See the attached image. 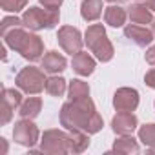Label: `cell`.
Returning a JSON list of instances; mask_svg holds the SVG:
<instances>
[{"label":"cell","mask_w":155,"mask_h":155,"mask_svg":"<svg viewBox=\"0 0 155 155\" xmlns=\"http://www.w3.org/2000/svg\"><path fill=\"white\" fill-rule=\"evenodd\" d=\"M60 126L68 131H84V133H99L104 126L102 117L99 115L93 101L90 97L68 101L60 108Z\"/></svg>","instance_id":"6da1fadb"},{"label":"cell","mask_w":155,"mask_h":155,"mask_svg":"<svg viewBox=\"0 0 155 155\" xmlns=\"http://www.w3.org/2000/svg\"><path fill=\"white\" fill-rule=\"evenodd\" d=\"M2 38H4L8 48H11L13 51L20 53L26 60H29V62L42 60L44 42L33 31H26L24 28H15V29L8 31Z\"/></svg>","instance_id":"7a4b0ae2"},{"label":"cell","mask_w":155,"mask_h":155,"mask_svg":"<svg viewBox=\"0 0 155 155\" xmlns=\"http://www.w3.org/2000/svg\"><path fill=\"white\" fill-rule=\"evenodd\" d=\"M84 44L88 46V49L95 55L97 60L101 62H110L113 58V44L110 42L106 29L102 24H91L88 26L86 33H84Z\"/></svg>","instance_id":"3957f363"},{"label":"cell","mask_w":155,"mask_h":155,"mask_svg":"<svg viewBox=\"0 0 155 155\" xmlns=\"http://www.w3.org/2000/svg\"><path fill=\"white\" fill-rule=\"evenodd\" d=\"M60 20L58 9H48V8H29L22 15L24 28L29 31H40V29H53Z\"/></svg>","instance_id":"277c9868"},{"label":"cell","mask_w":155,"mask_h":155,"mask_svg":"<svg viewBox=\"0 0 155 155\" xmlns=\"http://www.w3.org/2000/svg\"><path fill=\"white\" fill-rule=\"evenodd\" d=\"M40 151L49 155H66L71 153V131L62 130H46L40 139Z\"/></svg>","instance_id":"5b68a950"},{"label":"cell","mask_w":155,"mask_h":155,"mask_svg":"<svg viewBox=\"0 0 155 155\" xmlns=\"http://www.w3.org/2000/svg\"><path fill=\"white\" fill-rule=\"evenodd\" d=\"M46 77H44V71L38 69V68H33V66H28V68H22L18 73H17V79H15V84L18 86V90H22L24 93L28 95H37L40 93L42 90H46Z\"/></svg>","instance_id":"8992f818"},{"label":"cell","mask_w":155,"mask_h":155,"mask_svg":"<svg viewBox=\"0 0 155 155\" xmlns=\"http://www.w3.org/2000/svg\"><path fill=\"white\" fill-rule=\"evenodd\" d=\"M13 139L20 146L33 148L38 142V139H40V131H38L37 124L33 122V119H20L18 122H15Z\"/></svg>","instance_id":"52a82bcc"},{"label":"cell","mask_w":155,"mask_h":155,"mask_svg":"<svg viewBox=\"0 0 155 155\" xmlns=\"http://www.w3.org/2000/svg\"><path fill=\"white\" fill-rule=\"evenodd\" d=\"M57 40H58L60 48L66 53H69L71 57L82 51V46H84V38H82L81 31L73 26H62L57 33Z\"/></svg>","instance_id":"ba28073f"},{"label":"cell","mask_w":155,"mask_h":155,"mask_svg":"<svg viewBox=\"0 0 155 155\" xmlns=\"http://www.w3.org/2000/svg\"><path fill=\"white\" fill-rule=\"evenodd\" d=\"M113 106L117 111H135L139 106V91L133 88H119L113 95Z\"/></svg>","instance_id":"9c48e42d"},{"label":"cell","mask_w":155,"mask_h":155,"mask_svg":"<svg viewBox=\"0 0 155 155\" xmlns=\"http://www.w3.org/2000/svg\"><path fill=\"white\" fill-rule=\"evenodd\" d=\"M137 126H139V120L133 115V111H119L111 119V130L117 135H133Z\"/></svg>","instance_id":"30bf717a"},{"label":"cell","mask_w":155,"mask_h":155,"mask_svg":"<svg viewBox=\"0 0 155 155\" xmlns=\"http://www.w3.org/2000/svg\"><path fill=\"white\" fill-rule=\"evenodd\" d=\"M124 35L126 38H130L133 44H137L139 48H146L153 42V31L144 28V26H139V24H128L124 28Z\"/></svg>","instance_id":"8fae6325"},{"label":"cell","mask_w":155,"mask_h":155,"mask_svg":"<svg viewBox=\"0 0 155 155\" xmlns=\"http://www.w3.org/2000/svg\"><path fill=\"white\" fill-rule=\"evenodd\" d=\"M71 66H73V71H75V73H79L81 77H88V75H91V73L95 71L97 62H95V58H93L90 53L79 51L77 55H73Z\"/></svg>","instance_id":"7c38bea8"},{"label":"cell","mask_w":155,"mask_h":155,"mask_svg":"<svg viewBox=\"0 0 155 155\" xmlns=\"http://www.w3.org/2000/svg\"><path fill=\"white\" fill-rule=\"evenodd\" d=\"M68 66V60L64 55H60L58 51H48L44 57H42V69L46 73H51V75H57L60 71H64Z\"/></svg>","instance_id":"4fadbf2b"},{"label":"cell","mask_w":155,"mask_h":155,"mask_svg":"<svg viewBox=\"0 0 155 155\" xmlns=\"http://www.w3.org/2000/svg\"><path fill=\"white\" fill-rule=\"evenodd\" d=\"M128 17L133 24H151L153 22V15L151 11L148 9L146 4H133L130 9H128Z\"/></svg>","instance_id":"5bb4252c"},{"label":"cell","mask_w":155,"mask_h":155,"mask_svg":"<svg viewBox=\"0 0 155 155\" xmlns=\"http://www.w3.org/2000/svg\"><path fill=\"white\" fill-rule=\"evenodd\" d=\"M102 0H84L81 6V17L86 22H95L102 15Z\"/></svg>","instance_id":"9a60e30c"},{"label":"cell","mask_w":155,"mask_h":155,"mask_svg":"<svg viewBox=\"0 0 155 155\" xmlns=\"http://www.w3.org/2000/svg\"><path fill=\"white\" fill-rule=\"evenodd\" d=\"M42 110V99L40 97H28L26 101H22L18 113L22 119H35Z\"/></svg>","instance_id":"2e32d148"},{"label":"cell","mask_w":155,"mask_h":155,"mask_svg":"<svg viewBox=\"0 0 155 155\" xmlns=\"http://www.w3.org/2000/svg\"><path fill=\"white\" fill-rule=\"evenodd\" d=\"M126 17H128L126 9H122V8H119V6H110V8L104 9V20H106V24L111 26V28H120V26H124Z\"/></svg>","instance_id":"e0dca14e"},{"label":"cell","mask_w":155,"mask_h":155,"mask_svg":"<svg viewBox=\"0 0 155 155\" xmlns=\"http://www.w3.org/2000/svg\"><path fill=\"white\" fill-rule=\"evenodd\" d=\"M113 151L115 153H139V142L131 135H119V139L113 142Z\"/></svg>","instance_id":"ac0fdd59"},{"label":"cell","mask_w":155,"mask_h":155,"mask_svg":"<svg viewBox=\"0 0 155 155\" xmlns=\"http://www.w3.org/2000/svg\"><path fill=\"white\" fill-rule=\"evenodd\" d=\"M68 95H69L71 101L90 97V86H88V82H84L81 79H73L69 82V86H68Z\"/></svg>","instance_id":"d6986e66"},{"label":"cell","mask_w":155,"mask_h":155,"mask_svg":"<svg viewBox=\"0 0 155 155\" xmlns=\"http://www.w3.org/2000/svg\"><path fill=\"white\" fill-rule=\"evenodd\" d=\"M90 146V133L71 131V153H82Z\"/></svg>","instance_id":"ffe728a7"},{"label":"cell","mask_w":155,"mask_h":155,"mask_svg":"<svg viewBox=\"0 0 155 155\" xmlns=\"http://www.w3.org/2000/svg\"><path fill=\"white\" fill-rule=\"evenodd\" d=\"M46 91L51 95V97H62L66 93V79L62 77H49L46 81Z\"/></svg>","instance_id":"44dd1931"},{"label":"cell","mask_w":155,"mask_h":155,"mask_svg":"<svg viewBox=\"0 0 155 155\" xmlns=\"http://www.w3.org/2000/svg\"><path fill=\"white\" fill-rule=\"evenodd\" d=\"M139 140L150 148V146H155V124H144L139 128Z\"/></svg>","instance_id":"7402d4cb"},{"label":"cell","mask_w":155,"mask_h":155,"mask_svg":"<svg viewBox=\"0 0 155 155\" xmlns=\"http://www.w3.org/2000/svg\"><path fill=\"white\" fill-rule=\"evenodd\" d=\"M2 101H4L6 104H9L13 110H17V108H20V104H22V93L17 91V90L6 88V90H4V97H2Z\"/></svg>","instance_id":"603a6c76"},{"label":"cell","mask_w":155,"mask_h":155,"mask_svg":"<svg viewBox=\"0 0 155 155\" xmlns=\"http://www.w3.org/2000/svg\"><path fill=\"white\" fill-rule=\"evenodd\" d=\"M15 28H24L22 18H18V17H6V18H2V24H0V35L4 37L8 31H11Z\"/></svg>","instance_id":"cb8c5ba5"},{"label":"cell","mask_w":155,"mask_h":155,"mask_svg":"<svg viewBox=\"0 0 155 155\" xmlns=\"http://www.w3.org/2000/svg\"><path fill=\"white\" fill-rule=\"evenodd\" d=\"M0 6L8 13H18L28 6V0H0Z\"/></svg>","instance_id":"d4e9b609"},{"label":"cell","mask_w":155,"mask_h":155,"mask_svg":"<svg viewBox=\"0 0 155 155\" xmlns=\"http://www.w3.org/2000/svg\"><path fill=\"white\" fill-rule=\"evenodd\" d=\"M13 111H15V110H13L9 104H6V102L2 104V124H8V122L11 120V115H13Z\"/></svg>","instance_id":"484cf974"},{"label":"cell","mask_w":155,"mask_h":155,"mask_svg":"<svg viewBox=\"0 0 155 155\" xmlns=\"http://www.w3.org/2000/svg\"><path fill=\"white\" fill-rule=\"evenodd\" d=\"M38 2L44 8H48V9H60V6H62L64 0H38Z\"/></svg>","instance_id":"4316f807"},{"label":"cell","mask_w":155,"mask_h":155,"mask_svg":"<svg viewBox=\"0 0 155 155\" xmlns=\"http://www.w3.org/2000/svg\"><path fill=\"white\" fill-rule=\"evenodd\" d=\"M144 82H146V86H150V88L155 90V68L150 69V71L144 75Z\"/></svg>","instance_id":"83f0119b"},{"label":"cell","mask_w":155,"mask_h":155,"mask_svg":"<svg viewBox=\"0 0 155 155\" xmlns=\"http://www.w3.org/2000/svg\"><path fill=\"white\" fill-rule=\"evenodd\" d=\"M144 57H146V62H148V64L155 66V44H153V46L146 51V55H144Z\"/></svg>","instance_id":"f1b7e54d"},{"label":"cell","mask_w":155,"mask_h":155,"mask_svg":"<svg viewBox=\"0 0 155 155\" xmlns=\"http://www.w3.org/2000/svg\"><path fill=\"white\" fill-rule=\"evenodd\" d=\"M144 4L148 6V9H150V11H155V0H146Z\"/></svg>","instance_id":"f546056e"},{"label":"cell","mask_w":155,"mask_h":155,"mask_svg":"<svg viewBox=\"0 0 155 155\" xmlns=\"http://www.w3.org/2000/svg\"><path fill=\"white\" fill-rule=\"evenodd\" d=\"M106 2H111V4H122V2H126V0H106Z\"/></svg>","instance_id":"4dcf8cb0"},{"label":"cell","mask_w":155,"mask_h":155,"mask_svg":"<svg viewBox=\"0 0 155 155\" xmlns=\"http://www.w3.org/2000/svg\"><path fill=\"white\" fill-rule=\"evenodd\" d=\"M148 151H150V153H155V146H150V148H148Z\"/></svg>","instance_id":"1f68e13d"},{"label":"cell","mask_w":155,"mask_h":155,"mask_svg":"<svg viewBox=\"0 0 155 155\" xmlns=\"http://www.w3.org/2000/svg\"><path fill=\"white\" fill-rule=\"evenodd\" d=\"M151 31L155 33V18H153V22H151Z\"/></svg>","instance_id":"d6a6232c"},{"label":"cell","mask_w":155,"mask_h":155,"mask_svg":"<svg viewBox=\"0 0 155 155\" xmlns=\"http://www.w3.org/2000/svg\"><path fill=\"white\" fill-rule=\"evenodd\" d=\"M139 2H146V0H139Z\"/></svg>","instance_id":"836d02e7"},{"label":"cell","mask_w":155,"mask_h":155,"mask_svg":"<svg viewBox=\"0 0 155 155\" xmlns=\"http://www.w3.org/2000/svg\"><path fill=\"white\" fill-rule=\"evenodd\" d=\"M153 104H155V102H153Z\"/></svg>","instance_id":"e575fe53"}]
</instances>
